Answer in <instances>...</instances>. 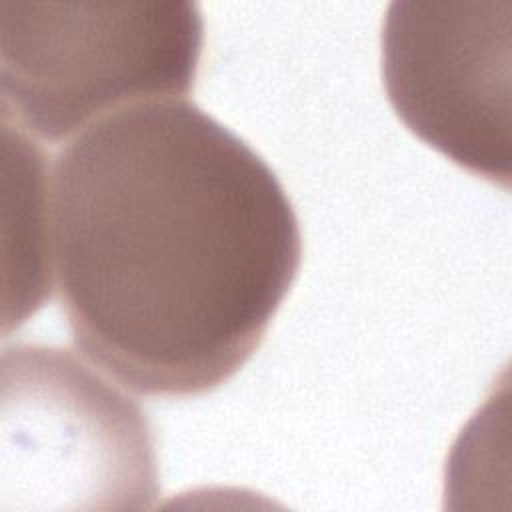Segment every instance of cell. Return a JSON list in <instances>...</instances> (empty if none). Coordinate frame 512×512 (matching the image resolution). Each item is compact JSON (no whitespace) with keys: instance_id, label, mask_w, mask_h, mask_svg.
<instances>
[{"instance_id":"obj_1","label":"cell","mask_w":512,"mask_h":512,"mask_svg":"<svg viewBox=\"0 0 512 512\" xmlns=\"http://www.w3.org/2000/svg\"><path fill=\"white\" fill-rule=\"evenodd\" d=\"M48 230L74 346L144 396L228 382L260 348L302 260L272 168L180 98L106 114L60 150Z\"/></svg>"},{"instance_id":"obj_2","label":"cell","mask_w":512,"mask_h":512,"mask_svg":"<svg viewBox=\"0 0 512 512\" xmlns=\"http://www.w3.org/2000/svg\"><path fill=\"white\" fill-rule=\"evenodd\" d=\"M204 24L194 2H0L2 124L60 142L132 104L186 96Z\"/></svg>"},{"instance_id":"obj_3","label":"cell","mask_w":512,"mask_h":512,"mask_svg":"<svg viewBox=\"0 0 512 512\" xmlns=\"http://www.w3.org/2000/svg\"><path fill=\"white\" fill-rule=\"evenodd\" d=\"M2 436L16 496H42L54 508L140 510L158 494L146 414L68 350H4Z\"/></svg>"},{"instance_id":"obj_4","label":"cell","mask_w":512,"mask_h":512,"mask_svg":"<svg viewBox=\"0 0 512 512\" xmlns=\"http://www.w3.org/2000/svg\"><path fill=\"white\" fill-rule=\"evenodd\" d=\"M510 2H392L382 24L388 100L422 142L510 186Z\"/></svg>"}]
</instances>
